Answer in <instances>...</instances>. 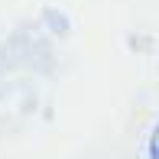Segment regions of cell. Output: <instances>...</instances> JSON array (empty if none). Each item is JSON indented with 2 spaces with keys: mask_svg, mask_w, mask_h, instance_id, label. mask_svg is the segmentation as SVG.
<instances>
[{
  "mask_svg": "<svg viewBox=\"0 0 159 159\" xmlns=\"http://www.w3.org/2000/svg\"><path fill=\"white\" fill-rule=\"evenodd\" d=\"M149 159H159V127L153 130V136H149Z\"/></svg>",
  "mask_w": 159,
  "mask_h": 159,
  "instance_id": "6da1fadb",
  "label": "cell"
}]
</instances>
